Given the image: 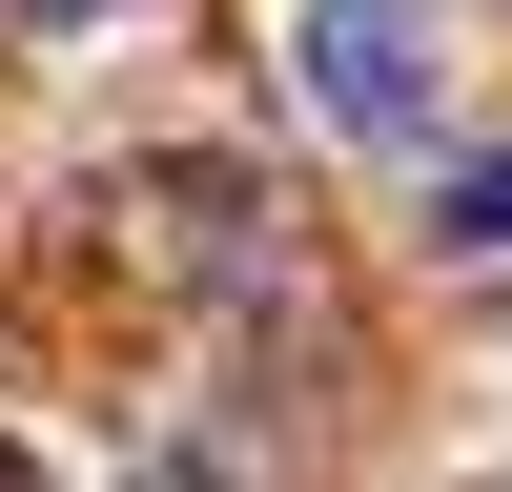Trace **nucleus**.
<instances>
[{"mask_svg":"<svg viewBox=\"0 0 512 492\" xmlns=\"http://www.w3.org/2000/svg\"><path fill=\"white\" fill-rule=\"evenodd\" d=\"M431 246H472V267L512 246V144H492V164H451V185H431Z\"/></svg>","mask_w":512,"mask_h":492,"instance_id":"f03ea898","label":"nucleus"},{"mask_svg":"<svg viewBox=\"0 0 512 492\" xmlns=\"http://www.w3.org/2000/svg\"><path fill=\"white\" fill-rule=\"evenodd\" d=\"M287 82H308L328 144H431V123H451L431 0H287Z\"/></svg>","mask_w":512,"mask_h":492,"instance_id":"f257e3e1","label":"nucleus"},{"mask_svg":"<svg viewBox=\"0 0 512 492\" xmlns=\"http://www.w3.org/2000/svg\"><path fill=\"white\" fill-rule=\"evenodd\" d=\"M0 21H103V0H0Z\"/></svg>","mask_w":512,"mask_h":492,"instance_id":"7ed1b4c3","label":"nucleus"}]
</instances>
